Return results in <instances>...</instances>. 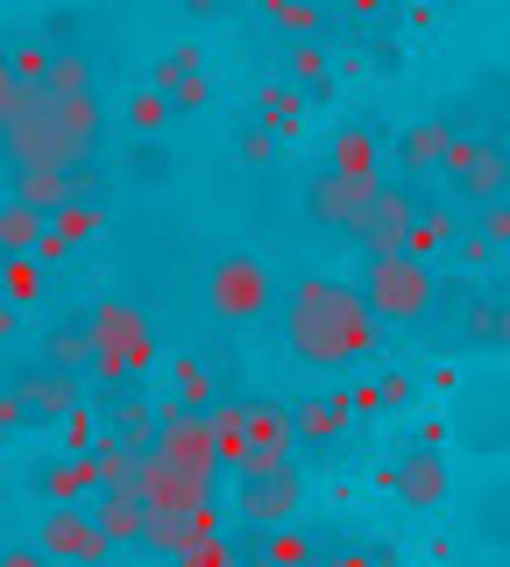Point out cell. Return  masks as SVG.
I'll return each mask as SVG.
<instances>
[{"instance_id": "20", "label": "cell", "mask_w": 510, "mask_h": 567, "mask_svg": "<svg viewBox=\"0 0 510 567\" xmlns=\"http://www.w3.org/2000/svg\"><path fill=\"white\" fill-rule=\"evenodd\" d=\"M37 362H50V369H72V377H85V369H93V327H85V312L58 319V327L43 333Z\"/></svg>"}, {"instance_id": "6", "label": "cell", "mask_w": 510, "mask_h": 567, "mask_svg": "<svg viewBox=\"0 0 510 567\" xmlns=\"http://www.w3.org/2000/svg\"><path fill=\"white\" fill-rule=\"evenodd\" d=\"M439 185H447V206H461V213H482V206L510 199V142L454 135L447 164H439Z\"/></svg>"}, {"instance_id": "23", "label": "cell", "mask_w": 510, "mask_h": 567, "mask_svg": "<svg viewBox=\"0 0 510 567\" xmlns=\"http://www.w3.org/2000/svg\"><path fill=\"white\" fill-rule=\"evenodd\" d=\"M8 199L37 206L43 220H50V213L72 199V171H8Z\"/></svg>"}, {"instance_id": "27", "label": "cell", "mask_w": 510, "mask_h": 567, "mask_svg": "<svg viewBox=\"0 0 510 567\" xmlns=\"http://www.w3.org/2000/svg\"><path fill=\"white\" fill-rule=\"evenodd\" d=\"M43 241V213L22 199H0V256H37Z\"/></svg>"}, {"instance_id": "39", "label": "cell", "mask_w": 510, "mask_h": 567, "mask_svg": "<svg viewBox=\"0 0 510 567\" xmlns=\"http://www.w3.org/2000/svg\"><path fill=\"white\" fill-rule=\"evenodd\" d=\"M475 235H482L489 248H510V199H497V206L475 213Z\"/></svg>"}, {"instance_id": "41", "label": "cell", "mask_w": 510, "mask_h": 567, "mask_svg": "<svg viewBox=\"0 0 510 567\" xmlns=\"http://www.w3.org/2000/svg\"><path fill=\"white\" fill-rule=\"evenodd\" d=\"M14 100H22V79H14V64H8V50H0V121L14 114Z\"/></svg>"}, {"instance_id": "35", "label": "cell", "mask_w": 510, "mask_h": 567, "mask_svg": "<svg viewBox=\"0 0 510 567\" xmlns=\"http://www.w3.org/2000/svg\"><path fill=\"white\" fill-rule=\"evenodd\" d=\"M135 185H164L170 177V156H164V135H135V156H128Z\"/></svg>"}, {"instance_id": "21", "label": "cell", "mask_w": 510, "mask_h": 567, "mask_svg": "<svg viewBox=\"0 0 510 567\" xmlns=\"http://www.w3.org/2000/svg\"><path fill=\"white\" fill-rule=\"evenodd\" d=\"M312 560H320V546L298 525H270V532H256V546H249V567H312Z\"/></svg>"}, {"instance_id": "28", "label": "cell", "mask_w": 510, "mask_h": 567, "mask_svg": "<svg viewBox=\"0 0 510 567\" xmlns=\"http://www.w3.org/2000/svg\"><path fill=\"white\" fill-rule=\"evenodd\" d=\"M43 489H50V504H85V496L100 489V468H93V454H72V461H58Z\"/></svg>"}, {"instance_id": "13", "label": "cell", "mask_w": 510, "mask_h": 567, "mask_svg": "<svg viewBox=\"0 0 510 567\" xmlns=\"http://www.w3.org/2000/svg\"><path fill=\"white\" fill-rule=\"evenodd\" d=\"M298 504H305V468H270V475H241L235 483V511H241L249 532L291 525Z\"/></svg>"}, {"instance_id": "29", "label": "cell", "mask_w": 510, "mask_h": 567, "mask_svg": "<svg viewBox=\"0 0 510 567\" xmlns=\"http://www.w3.org/2000/svg\"><path fill=\"white\" fill-rule=\"evenodd\" d=\"M262 14H270V22L284 29L291 43H305V35L326 29V8H320V0H262Z\"/></svg>"}, {"instance_id": "33", "label": "cell", "mask_w": 510, "mask_h": 567, "mask_svg": "<svg viewBox=\"0 0 510 567\" xmlns=\"http://www.w3.org/2000/svg\"><path fill=\"white\" fill-rule=\"evenodd\" d=\"M114 433L128 440V447H149V440H156V412H149L143 398H121L114 404Z\"/></svg>"}, {"instance_id": "3", "label": "cell", "mask_w": 510, "mask_h": 567, "mask_svg": "<svg viewBox=\"0 0 510 567\" xmlns=\"http://www.w3.org/2000/svg\"><path fill=\"white\" fill-rule=\"evenodd\" d=\"M355 291H362V306H368L376 327H426L433 298H439V277L412 248H376V256H362Z\"/></svg>"}, {"instance_id": "7", "label": "cell", "mask_w": 510, "mask_h": 567, "mask_svg": "<svg viewBox=\"0 0 510 567\" xmlns=\"http://www.w3.org/2000/svg\"><path fill=\"white\" fill-rule=\"evenodd\" d=\"M270 298H277V277H270V262L249 256V248H235V256H220L214 270H206V306H214L227 327H249V319L270 312Z\"/></svg>"}, {"instance_id": "22", "label": "cell", "mask_w": 510, "mask_h": 567, "mask_svg": "<svg viewBox=\"0 0 510 567\" xmlns=\"http://www.w3.org/2000/svg\"><path fill=\"white\" fill-rule=\"evenodd\" d=\"M461 241V206H418V220H412V235H404V248H412V256H439V248H454Z\"/></svg>"}, {"instance_id": "43", "label": "cell", "mask_w": 510, "mask_h": 567, "mask_svg": "<svg viewBox=\"0 0 510 567\" xmlns=\"http://www.w3.org/2000/svg\"><path fill=\"white\" fill-rule=\"evenodd\" d=\"M312 567H368V560H362V546H347V554H320Z\"/></svg>"}, {"instance_id": "44", "label": "cell", "mask_w": 510, "mask_h": 567, "mask_svg": "<svg viewBox=\"0 0 510 567\" xmlns=\"http://www.w3.org/2000/svg\"><path fill=\"white\" fill-rule=\"evenodd\" d=\"M14 433H22V419H14V404H8V398H0V447H8V440H14Z\"/></svg>"}, {"instance_id": "11", "label": "cell", "mask_w": 510, "mask_h": 567, "mask_svg": "<svg viewBox=\"0 0 510 567\" xmlns=\"http://www.w3.org/2000/svg\"><path fill=\"white\" fill-rule=\"evenodd\" d=\"M391 171H326L305 185V213H312V227H326V235H355V220L368 213V199H376V185Z\"/></svg>"}, {"instance_id": "31", "label": "cell", "mask_w": 510, "mask_h": 567, "mask_svg": "<svg viewBox=\"0 0 510 567\" xmlns=\"http://www.w3.org/2000/svg\"><path fill=\"white\" fill-rule=\"evenodd\" d=\"M170 377H178V404H191V412H206V404L220 398V390H214V369H206L199 354H178V362H170Z\"/></svg>"}, {"instance_id": "16", "label": "cell", "mask_w": 510, "mask_h": 567, "mask_svg": "<svg viewBox=\"0 0 510 567\" xmlns=\"http://www.w3.org/2000/svg\"><path fill=\"white\" fill-rule=\"evenodd\" d=\"M347 425H355V390H320V398H305V404L291 412L298 447H312L320 461L347 440Z\"/></svg>"}, {"instance_id": "24", "label": "cell", "mask_w": 510, "mask_h": 567, "mask_svg": "<svg viewBox=\"0 0 510 567\" xmlns=\"http://www.w3.org/2000/svg\"><path fill=\"white\" fill-rule=\"evenodd\" d=\"M305 114H312V100L298 93V85H256V121L262 128H277V135H291V128H305Z\"/></svg>"}, {"instance_id": "26", "label": "cell", "mask_w": 510, "mask_h": 567, "mask_svg": "<svg viewBox=\"0 0 510 567\" xmlns=\"http://www.w3.org/2000/svg\"><path fill=\"white\" fill-rule=\"evenodd\" d=\"M284 58H291V85H298V93H305L312 106H326V100H333V64H326V50L305 35V43H291Z\"/></svg>"}, {"instance_id": "36", "label": "cell", "mask_w": 510, "mask_h": 567, "mask_svg": "<svg viewBox=\"0 0 510 567\" xmlns=\"http://www.w3.org/2000/svg\"><path fill=\"white\" fill-rule=\"evenodd\" d=\"M128 128H135V135H164V128H170V100L156 93V85L128 100Z\"/></svg>"}, {"instance_id": "14", "label": "cell", "mask_w": 510, "mask_h": 567, "mask_svg": "<svg viewBox=\"0 0 510 567\" xmlns=\"http://www.w3.org/2000/svg\"><path fill=\"white\" fill-rule=\"evenodd\" d=\"M461 341L468 348H482V354H503L510 348V277H482V284H468V298H461Z\"/></svg>"}, {"instance_id": "30", "label": "cell", "mask_w": 510, "mask_h": 567, "mask_svg": "<svg viewBox=\"0 0 510 567\" xmlns=\"http://www.w3.org/2000/svg\"><path fill=\"white\" fill-rule=\"evenodd\" d=\"M8 64H14V79H22V93H37V85L50 79V64H58V43L22 35V43H8Z\"/></svg>"}, {"instance_id": "15", "label": "cell", "mask_w": 510, "mask_h": 567, "mask_svg": "<svg viewBox=\"0 0 510 567\" xmlns=\"http://www.w3.org/2000/svg\"><path fill=\"white\" fill-rule=\"evenodd\" d=\"M391 489H397L404 511H439L447 504V454H439L433 440H412L391 468Z\"/></svg>"}, {"instance_id": "18", "label": "cell", "mask_w": 510, "mask_h": 567, "mask_svg": "<svg viewBox=\"0 0 510 567\" xmlns=\"http://www.w3.org/2000/svg\"><path fill=\"white\" fill-rule=\"evenodd\" d=\"M93 518H100V532H107L114 546H135L143 539V496H135V483L93 489Z\"/></svg>"}, {"instance_id": "37", "label": "cell", "mask_w": 510, "mask_h": 567, "mask_svg": "<svg viewBox=\"0 0 510 567\" xmlns=\"http://www.w3.org/2000/svg\"><path fill=\"white\" fill-rule=\"evenodd\" d=\"M58 93H93V64H85V50H58V64H50V79Z\"/></svg>"}, {"instance_id": "4", "label": "cell", "mask_w": 510, "mask_h": 567, "mask_svg": "<svg viewBox=\"0 0 510 567\" xmlns=\"http://www.w3.org/2000/svg\"><path fill=\"white\" fill-rule=\"evenodd\" d=\"M85 327H93V377L100 383H128L156 362V327L128 298H100V306L85 312Z\"/></svg>"}, {"instance_id": "40", "label": "cell", "mask_w": 510, "mask_h": 567, "mask_svg": "<svg viewBox=\"0 0 510 567\" xmlns=\"http://www.w3.org/2000/svg\"><path fill=\"white\" fill-rule=\"evenodd\" d=\"M362 50H368V64H376V79H397L404 71V50L391 43V35H362Z\"/></svg>"}, {"instance_id": "9", "label": "cell", "mask_w": 510, "mask_h": 567, "mask_svg": "<svg viewBox=\"0 0 510 567\" xmlns=\"http://www.w3.org/2000/svg\"><path fill=\"white\" fill-rule=\"evenodd\" d=\"M37 554L50 567H107L114 560V539L100 532L93 504H50L43 525H37Z\"/></svg>"}, {"instance_id": "38", "label": "cell", "mask_w": 510, "mask_h": 567, "mask_svg": "<svg viewBox=\"0 0 510 567\" xmlns=\"http://www.w3.org/2000/svg\"><path fill=\"white\" fill-rule=\"evenodd\" d=\"M0 291H8L14 306H29V298L43 291V270H37V256H8V277H0Z\"/></svg>"}, {"instance_id": "45", "label": "cell", "mask_w": 510, "mask_h": 567, "mask_svg": "<svg viewBox=\"0 0 510 567\" xmlns=\"http://www.w3.org/2000/svg\"><path fill=\"white\" fill-rule=\"evenodd\" d=\"M362 560H368V567H397V554H391V546H362Z\"/></svg>"}, {"instance_id": "8", "label": "cell", "mask_w": 510, "mask_h": 567, "mask_svg": "<svg viewBox=\"0 0 510 567\" xmlns=\"http://www.w3.org/2000/svg\"><path fill=\"white\" fill-rule=\"evenodd\" d=\"M0 398L14 404L22 425H64L85 404V377L50 369V362H29V369H8V390H0Z\"/></svg>"}, {"instance_id": "17", "label": "cell", "mask_w": 510, "mask_h": 567, "mask_svg": "<svg viewBox=\"0 0 510 567\" xmlns=\"http://www.w3.org/2000/svg\"><path fill=\"white\" fill-rule=\"evenodd\" d=\"M447 150H454V121L447 114H426V121H412V128L397 135V150H391V164L404 185H426V177H439V164H447Z\"/></svg>"}, {"instance_id": "19", "label": "cell", "mask_w": 510, "mask_h": 567, "mask_svg": "<svg viewBox=\"0 0 510 567\" xmlns=\"http://www.w3.org/2000/svg\"><path fill=\"white\" fill-rule=\"evenodd\" d=\"M468 532L489 546V554H510V475H503V483H482V489H475Z\"/></svg>"}, {"instance_id": "1", "label": "cell", "mask_w": 510, "mask_h": 567, "mask_svg": "<svg viewBox=\"0 0 510 567\" xmlns=\"http://www.w3.org/2000/svg\"><path fill=\"white\" fill-rule=\"evenodd\" d=\"M284 341H291L298 362H312V369H355L383 348V327L368 319L355 284L305 270L284 291Z\"/></svg>"}, {"instance_id": "46", "label": "cell", "mask_w": 510, "mask_h": 567, "mask_svg": "<svg viewBox=\"0 0 510 567\" xmlns=\"http://www.w3.org/2000/svg\"><path fill=\"white\" fill-rule=\"evenodd\" d=\"M178 8H185V14H199V22H206V14H220V0H178Z\"/></svg>"}, {"instance_id": "25", "label": "cell", "mask_w": 510, "mask_h": 567, "mask_svg": "<svg viewBox=\"0 0 510 567\" xmlns=\"http://www.w3.org/2000/svg\"><path fill=\"white\" fill-rule=\"evenodd\" d=\"M326 171H383V142H376V128L347 121V128L326 142Z\"/></svg>"}, {"instance_id": "47", "label": "cell", "mask_w": 510, "mask_h": 567, "mask_svg": "<svg viewBox=\"0 0 510 567\" xmlns=\"http://www.w3.org/2000/svg\"><path fill=\"white\" fill-rule=\"evenodd\" d=\"M468 567H482V560H468Z\"/></svg>"}, {"instance_id": "5", "label": "cell", "mask_w": 510, "mask_h": 567, "mask_svg": "<svg viewBox=\"0 0 510 567\" xmlns=\"http://www.w3.org/2000/svg\"><path fill=\"white\" fill-rule=\"evenodd\" d=\"M447 433L468 454H510V377L503 369H475L447 398Z\"/></svg>"}, {"instance_id": "42", "label": "cell", "mask_w": 510, "mask_h": 567, "mask_svg": "<svg viewBox=\"0 0 510 567\" xmlns=\"http://www.w3.org/2000/svg\"><path fill=\"white\" fill-rule=\"evenodd\" d=\"M0 567H50L37 546H14V554H0Z\"/></svg>"}, {"instance_id": "34", "label": "cell", "mask_w": 510, "mask_h": 567, "mask_svg": "<svg viewBox=\"0 0 510 567\" xmlns=\"http://www.w3.org/2000/svg\"><path fill=\"white\" fill-rule=\"evenodd\" d=\"M277 150H284V142H277V128H262V121H249V128L235 135V156H241L249 171H270V164H277Z\"/></svg>"}, {"instance_id": "10", "label": "cell", "mask_w": 510, "mask_h": 567, "mask_svg": "<svg viewBox=\"0 0 510 567\" xmlns=\"http://www.w3.org/2000/svg\"><path fill=\"white\" fill-rule=\"evenodd\" d=\"M270 468H298V433H291V412L270 398H249L241 404V461L227 475H270Z\"/></svg>"}, {"instance_id": "32", "label": "cell", "mask_w": 510, "mask_h": 567, "mask_svg": "<svg viewBox=\"0 0 510 567\" xmlns=\"http://www.w3.org/2000/svg\"><path fill=\"white\" fill-rule=\"evenodd\" d=\"M170 567H249V554H241L227 532H214V539H199V546H185Z\"/></svg>"}, {"instance_id": "2", "label": "cell", "mask_w": 510, "mask_h": 567, "mask_svg": "<svg viewBox=\"0 0 510 567\" xmlns=\"http://www.w3.org/2000/svg\"><path fill=\"white\" fill-rule=\"evenodd\" d=\"M93 150H100V93L37 85L0 121V164L8 171H72L93 164Z\"/></svg>"}, {"instance_id": "12", "label": "cell", "mask_w": 510, "mask_h": 567, "mask_svg": "<svg viewBox=\"0 0 510 567\" xmlns=\"http://www.w3.org/2000/svg\"><path fill=\"white\" fill-rule=\"evenodd\" d=\"M418 206H426V185L383 177L376 199H368V213L355 220V235H347V241H362V256H376V248H404V235H412V220H418Z\"/></svg>"}]
</instances>
